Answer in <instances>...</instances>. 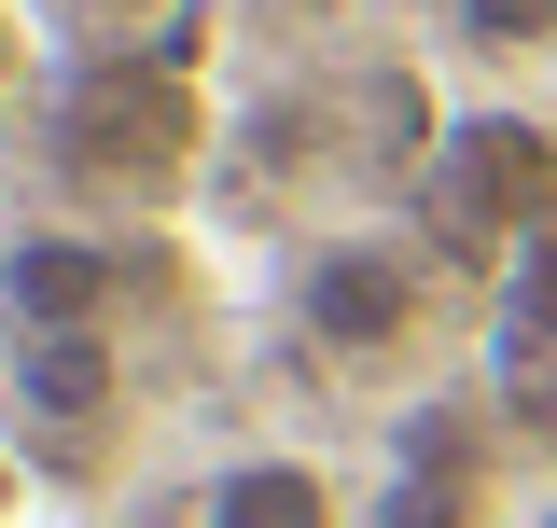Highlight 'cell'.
Segmentation results:
<instances>
[{
  "mask_svg": "<svg viewBox=\"0 0 557 528\" xmlns=\"http://www.w3.org/2000/svg\"><path fill=\"white\" fill-rule=\"evenodd\" d=\"M432 251H460V264H516L530 237L557 223V139L544 126H516V112H474V126L432 153Z\"/></svg>",
  "mask_w": 557,
  "mask_h": 528,
  "instance_id": "obj_1",
  "label": "cell"
},
{
  "mask_svg": "<svg viewBox=\"0 0 557 528\" xmlns=\"http://www.w3.org/2000/svg\"><path fill=\"white\" fill-rule=\"evenodd\" d=\"M293 320H307V348L335 376H376V362H405L432 334V264L405 237H321L307 278H293Z\"/></svg>",
  "mask_w": 557,
  "mask_h": 528,
  "instance_id": "obj_2",
  "label": "cell"
},
{
  "mask_svg": "<svg viewBox=\"0 0 557 528\" xmlns=\"http://www.w3.org/2000/svg\"><path fill=\"white\" fill-rule=\"evenodd\" d=\"M0 334H126V251L84 223H28L0 251Z\"/></svg>",
  "mask_w": 557,
  "mask_h": 528,
  "instance_id": "obj_3",
  "label": "cell"
},
{
  "mask_svg": "<svg viewBox=\"0 0 557 528\" xmlns=\"http://www.w3.org/2000/svg\"><path fill=\"white\" fill-rule=\"evenodd\" d=\"M196 528H348V487L321 460H293V445H251V460H223L196 487Z\"/></svg>",
  "mask_w": 557,
  "mask_h": 528,
  "instance_id": "obj_4",
  "label": "cell"
},
{
  "mask_svg": "<svg viewBox=\"0 0 557 528\" xmlns=\"http://www.w3.org/2000/svg\"><path fill=\"white\" fill-rule=\"evenodd\" d=\"M112 403H126V334H28V348H14V417L98 431Z\"/></svg>",
  "mask_w": 557,
  "mask_h": 528,
  "instance_id": "obj_5",
  "label": "cell"
},
{
  "mask_svg": "<svg viewBox=\"0 0 557 528\" xmlns=\"http://www.w3.org/2000/svg\"><path fill=\"white\" fill-rule=\"evenodd\" d=\"M70 153H84V167H126V153H139V181H168V153H182V98H168L153 70H98V84L70 98Z\"/></svg>",
  "mask_w": 557,
  "mask_h": 528,
  "instance_id": "obj_6",
  "label": "cell"
},
{
  "mask_svg": "<svg viewBox=\"0 0 557 528\" xmlns=\"http://www.w3.org/2000/svg\"><path fill=\"white\" fill-rule=\"evenodd\" d=\"M376 528H487V460L474 445H418V460L376 487Z\"/></svg>",
  "mask_w": 557,
  "mask_h": 528,
  "instance_id": "obj_7",
  "label": "cell"
},
{
  "mask_svg": "<svg viewBox=\"0 0 557 528\" xmlns=\"http://www.w3.org/2000/svg\"><path fill=\"white\" fill-rule=\"evenodd\" d=\"M446 14H460L474 56H544L557 42V0H446Z\"/></svg>",
  "mask_w": 557,
  "mask_h": 528,
  "instance_id": "obj_8",
  "label": "cell"
},
{
  "mask_svg": "<svg viewBox=\"0 0 557 528\" xmlns=\"http://www.w3.org/2000/svg\"><path fill=\"white\" fill-rule=\"evenodd\" d=\"M153 14H168V0H57V28H70V42H84V56H98V70L126 56V42H139V28H153Z\"/></svg>",
  "mask_w": 557,
  "mask_h": 528,
  "instance_id": "obj_9",
  "label": "cell"
},
{
  "mask_svg": "<svg viewBox=\"0 0 557 528\" xmlns=\"http://www.w3.org/2000/svg\"><path fill=\"white\" fill-rule=\"evenodd\" d=\"M516 292H530V320L557 334V223H544V237H530V251H516Z\"/></svg>",
  "mask_w": 557,
  "mask_h": 528,
  "instance_id": "obj_10",
  "label": "cell"
}]
</instances>
